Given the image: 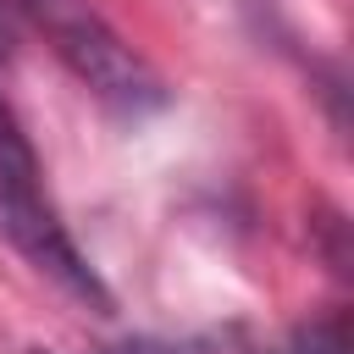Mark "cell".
Here are the masks:
<instances>
[{
    "label": "cell",
    "mask_w": 354,
    "mask_h": 354,
    "mask_svg": "<svg viewBox=\"0 0 354 354\" xmlns=\"http://www.w3.org/2000/svg\"><path fill=\"white\" fill-rule=\"evenodd\" d=\"M0 232L11 238V249L39 271L50 277L66 299L111 315V288L105 277L88 266V254L77 249V238L66 232L61 210L50 205L44 194V177H39V160H33V144L22 138L11 105L0 100Z\"/></svg>",
    "instance_id": "obj_1"
},
{
    "label": "cell",
    "mask_w": 354,
    "mask_h": 354,
    "mask_svg": "<svg viewBox=\"0 0 354 354\" xmlns=\"http://www.w3.org/2000/svg\"><path fill=\"white\" fill-rule=\"evenodd\" d=\"M6 11L28 17L50 50L66 61V72L116 116H155L171 94H166V77L88 6V0H6Z\"/></svg>",
    "instance_id": "obj_2"
},
{
    "label": "cell",
    "mask_w": 354,
    "mask_h": 354,
    "mask_svg": "<svg viewBox=\"0 0 354 354\" xmlns=\"http://www.w3.org/2000/svg\"><path fill=\"white\" fill-rule=\"evenodd\" d=\"M271 354H348V321L343 315H321L288 332V343H277Z\"/></svg>",
    "instance_id": "obj_3"
},
{
    "label": "cell",
    "mask_w": 354,
    "mask_h": 354,
    "mask_svg": "<svg viewBox=\"0 0 354 354\" xmlns=\"http://www.w3.org/2000/svg\"><path fill=\"white\" fill-rule=\"evenodd\" d=\"M6 39H11V22H6V0H0V55H6Z\"/></svg>",
    "instance_id": "obj_4"
},
{
    "label": "cell",
    "mask_w": 354,
    "mask_h": 354,
    "mask_svg": "<svg viewBox=\"0 0 354 354\" xmlns=\"http://www.w3.org/2000/svg\"><path fill=\"white\" fill-rule=\"evenodd\" d=\"M33 354H50V348H33Z\"/></svg>",
    "instance_id": "obj_5"
}]
</instances>
